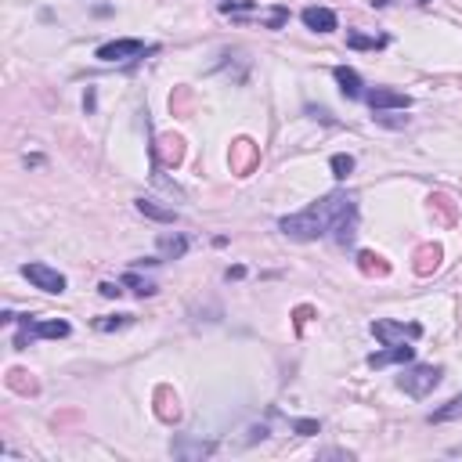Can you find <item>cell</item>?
<instances>
[{"mask_svg": "<svg viewBox=\"0 0 462 462\" xmlns=\"http://www.w3.org/2000/svg\"><path fill=\"white\" fill-rule=\"evenodd\" d=\"M278 227L297 242H314V239L332 235L339 246H346L358 235V199L346 192H329L314 206H307L293 217H282Z\"/></svg>", "mask_w": 462, "mask_h": 462, "instance_id": "1", "label": "cell"}, {"mask_svg": "<svg viewBox=\"0 0 462 462\" xmlns=\"http://www.w3.org/2000/svg\"><path fill=\"white\" fill-rule=\"evenodd\" d=\"M441 379H444L441 365H409V369L397 376V386L409 394V397H426V394H433V386Z\"/></svg>", "mask_w": 462, "mask_h": 462, "instance_id": "2", "label": "cell"}, {"mask_svg": "<svg viewBox=\"0 0 462 462\" xmlns=\"http://www.w3.org/2000/svg\"><path fill=\"white\" fill-rule=\"evenodd\" d=\"M15 322H22V329H19V336H15V351H26V343L36 339V336H43V339H62V336H69V322H58V318H51V322H33V318L26 314V318H15Z\"/></svg>", "mask_w": 462, "mask_h": 462, "instance_id": "3", "label": "cell"}, {"mask_svg": "<svg viewBox=\"0 0 462 462\" xmlns=\"http://www.w3.org/2000/svg\"><path fill=\"white\" fill-rule=\"evenodd\" d=\"M227 166L235 178H250V173L260 166V145L250 141V138H235L227 148Z\"/></svg>", "mask_w": 462, "mask_h": 462, "instance_id": "4", "label": "cell"}, {"mask_svg": "<svg viewBox=\"0 0 462 462\" xmlns=\"http://www.w3.org/2000/svg\"><path fill=\"white\" fill-rule=\"evenodd\" d=\"M372 336L383 343V346H390V343H404V339H419L423 336V325H416V322H386V318H379V322H372Z\"/></svg>", "mask_w": 462, "mask_h": 462, "instance_id": "5", "label": "cell"}, {"mask_svg": "<svg viewBox=\"0 0 462 462\" xmlns=\"http://www.w3.org/2000/svg\"><path fill=\"white\" fill-rule=\"evenodd\" d=\"M152 155H155V166H166V170L181 166V163H185V138H178V134H159L155 145H152Z\"/></svg>", "mask_w": 462, "mask_h": 462, "instance_id": "6", "label": "cell"}, {"mask_svg": "<svg viewBox=\"0 0 462 462\" xmlns=\"http://www.w3.org/2000/svg\"><path fill=\"white\" fill-rule=\"evenodd\" d=\"M22 274H26L36 289H43V293H58V297H62L66 285H69L62 271H54V267H47V264H26Z\"/></svg>", "mask_w": 462, "mask_h": 462, "instance_id": "7", "label": "cell"}, {"mask_svg": "<svg viewBox=\"0 0 462 462\" xmlns=\"http://www.w3.org/2000/svg\"><path fill=\"white\" fill-rule=\"evenodd\" d=\"M145 51H152V47H145L141 40H112V43H101L94 51V58L98 62H127V58H138Z\"/></svg>", "mask_w": 462, "mask_h": 462, "instance_id": "8", "label": "cell"}, {"mask_svg": "<svg viewBox=\"0 0 462 462\" xmlns=\"http://www.w3.org/2000/svg\"><path fill=\"white\" fill-rule=\"evenodd\" d=\"M416 358V346L412 343H390L386 351L369 358V369H386V365H412Z\"/></svg>", "mask_w": 462, "mask_h": 462, "instance_id": "9", "label": "cell"}, {"mask_svg": "<svg viewBox=\"0 0 462 462\" xmlns=\"http://www.w3.org/2000/svg\"><path fill=\"white\" fill-rule=\"evenodd\" d=\"M365 101H369V108H372V112H386V108H409V105H412V98L404 94V91H390V87H372V91L365 94Z\"/></svg>", "mask_w": 462, "mask_h": 462, "instance_id": "10", "label": "cell"}, {"mask_svg": "<svg viewBox=\"0 0 462 462\" xmlns=\"http://www.w3.org/2000/svg\"><path fill=\"white\" fill-rule=\"evenodd\" d=\"M441 257H444V250H441L437 242H423V246H416V253H412V267H416V274H419V278H430V274L441 267Z\"/></svg>", "mask_w": 462, "mask_h": 462, "instance_id": "11", "label": "cell"}, {"mask_svg": "<svg viewBox=\"0 0 462 462\" xmlns=\"http://www.w3.org/2000/svg\"><path fill=\"white\" fill-rule=\"evenodd\" d=\"M430 213H433V220H437L441 227H455V224H458V202H455L451 195H444V192H433V195H430Z\"/></svg>", "mask_w": 462, "mask_h": 462, "instance_id": "12", "label": "cell"}, {"mask_svg": "<svg viewBox=\"0 0 462 462\" xmlns=\"http://www.w3.org/2000/svg\"><path fill=\"white\" fill-rule=\"evenodd\" d=\"M134 206H138L141 217H148V220H155V224H178V210L163 206V202H155V199H148V195L134 199Z\"/></svg>", "mask_w": 462, "mask_h": 462, "instance_id": "13", "label": "cell"}, {"mask_svg": "<svg viewBox=\"0 0 462 462\" xmlns=\"http://www.w3.org/2000/svg\"><path fill=\"white\" fill-rule=\"evenodd\" d=\"M155 416H159L163 423H178V419H181L178 394H173L170 386H159V390H155Z\"/></svg>", "mask_w": 462, "mask_h": 462, "instance_id": "14", "label": "cell"}, {"mask_svg": "<svg viewBox=\"0 0 462 462\" xmlns=\"http://www.w3.org/2000/svg\"><path fill=\"white\" fill-rule=\"evenodd\" d=\"M300 19H304V26L314 29V33H332V29H336V15H332L329 8H304Z\"/></svg>", "mask_w": 462, "mask_h": 462, "instance_id": "15", "label": "cell"}, {"mask_svg": "<svg viewBox=\"0 0 462 462\" xmlns=\"http://www.w3.org/2000/svg\"><path fill=\"white\" fill-rule=\"evenodd\" d=\"M332 76H336V83H339V91H343V98H365V91H361V76L354 73V69H346V66H336L332 69Z\"/></svg>", "mask_w": 462, "mask_h": 462, "instance_id": "16", "label": "cell"}, {"mask_svg": "<svg viewBox=\"0 0 462 462\" xmlns=\"http://www.w3.org/2000/svg\"><path fill=\"white\" fill-rule=\"evenodd\" d=\"M358 267H361V274H369V278H386V274H390V264H386L379 253H372V250H361V253H358Z\"/></svg>", "mask_w": 462, "mask_h": 462, "instance_id": "17", "label": "cell"}, {"mask_svg": "<svg viewBox=\"0 0 462 462\" xmlns=\"http://www.w3.org/2000/svg\"><path fill=\"white\" fill-rule=\"evenodd\" d=\"M159 253H163V260H181L188 253V239L185 235H159Z\"/></svg>", "mask_w": 462, "mask_h": 462, "instance_id": "18", "label": "cell"}, {"mask_svg": "<svg viewBox=\"0 0 462 462\" xmlns=\"http://www.w3.org/2000/svg\"><path fill=\"white\" fill-rule=\"evenodd\" d=\"M170 451L178 455V458H206V455H213V444H210V441H192V444L178 441Z\"/></svg>", "mask_w": 462, "mask_h": 462, "instance_id": "19", "label": "cell"}, {"mask_svg": "<svg viewBox=\"0 0 462 462\" xmlns=\"http://www.w3.org/2000/svg\"><path fill=\"white\" fill-rule=\"evenodd\" d=\"M8 386H11L15 394H26V397L36 394V379H33L26 369H11V372H8Z\"/></svg>", "mask_w": 462, "mask_h": 462, "instance_id": "20", "label": "cell"}, {"mask_svg": "<svg viewBox=\"0 0 462 462\" xmlns=\"http://www.w3.org/2000/svg\"><path fill=\"white\" fill-rule=\"evenodd\" d=\"M346 47H351V51H379V47H386V36H365V33H346Z\"/></svg>", "mask_w": 462, "mask_h": 462, "instance_id": "21", "label": "cell"}, {"mask_svg": "<svg viewBox=\"0 0 462 462\" xmlns=\"http://www.w3.org/2000/svg\"><path fill=\"white\" fill-rule=\"evenodd\" d=\"M455 419H462V394L451 397L448 404H441V409L430 416V423H455Z\"/></svg>", "mask_w": 462, "mask_h": 462, "instance_id": "22", "label": "cell"}, {"mask_svg": "<svg viewBox=\"0 0 462 462\" xmlns=\"http://www.w3.org/2000/svg\"><path fill=\"white\" fill-rule=\"evenodd\" d=\"M170 112L173 115H188L192 112V91L188 87H178V91L170 94Z\"/></svg>", "mask_w": 462, "mask_h": 462, "instance_id": "23", "label": "cell"}, {"mask_svg": "<svg viewBox=\"0 0 462 462\" xmlns=\"http://www.w3.org/2000/svg\"><path fill=\"white\" fill-rule=\"evenodd\" d=\"M123 285H130L138 297H155V293H159V285H155V282H145V278H138L134 271L123 274Z\"/></svg>", "mask_w": 462, "mask_h": 462, "instance_id": "24", "label": "cell"}, {"mask_svg": "<svg viewBox=\"0 0 462 462\" xmlns=\"http://www.w3.org/2000/svg\"><path fill=\"white\" fill-rule=\"evenodd\" d=\"M329 166H332V178H336V181H346V178L354 173V155H343V152H339V155H332Z\"/></svg>", "mask_w": 462, "mask_h": 462, "instance_id": "25", "label": "cell"}, {"mask_svg": "<svg viewBox=\"0 0 462 462\" xmlns=\"http://www.w3.org/2000/svg\"><path fill=\"white\" fill-rule=\"evenodd\" d=\"M127 325H130V314H105V318L94 322L98 332H115V329H127Z\"/></svg>", "mask_w": 462, "mask_h": 462, "instance_id": "26", "label": "cell"}, {"mask_svg": "<svg viewBox=\"0 0 462 462\" xmlns=\"http://www.w3.org/2000/svg\"><path fill=\"white\" fill-rule=\"evenodd\" d=\"M285 22H289V8H274V11L264 19V26H267V29H282Z\"/></svg>", "mask_w": 462, "mask_h": 462, "instance_id": "27", "label": "cell"}, {"mask_svg": "<svg viewBox=\"0 0 462 462\" xmlns=\"http://www.w3.org/2000/svg\"><path fill=\"white\" fill-rule=\"evenodd\" d=\"M293 430H297L300 437H311V433H318L322 426H318V419H297V423H293Z\"/></svg>", "mask_w": 462, "mask_h": 462, "instance_id": "28", "label": "cell"}, {"mask_svg": "<svg viewBox=\"0 0 462 462\" xmlns=\"http://www.w3.org/2000/svg\"><path fill=\"white\" fill-rule=\"evenodd\" d=\"M98 293H101L105 300H115V297H120V293H123V289H120V285H115V282H101V285H98Z\"/></svg>", "mask_w": 462, "mask_h": 462, "instance_id": "29", "label": "cell"}, {"mask_svg": "<svg viewBox=\"0 0 462 462\" xmlns=\"http://www.w3.org/2000/svg\"><path fill=\"white\" fill-rule=\"evenodd\" d=\"M311 318V307H297V332L304 329V322Z\"/></svg>", "mask_w": 462, "mask_h": 462, "instance_id": "30", "label": "cell"}, {"mask_svg": "<svg viewBox=\"0 0 462 462\" xmlns=\"http://www.w3.org/2000/svg\"><path fill=\"white\" fill-rule=\"evenodd\" d=\"M311 115H314V120H322V123H332V115L325 112V108H307Z\"/></svg>", "mask_w": 462, "mask_h": 462, "instance_id": "31", "label": "cell"}, {"mask_svg": "<svg viewBox=\"0 0 462 462\" xmlns=\"http://www.w3.org/2000/svg\"><path fill=\"white\" fill-rule=\"evenodd\" d=\"M242 274H246V267H227V282H231V278H235V282H239Z\"/></svg>", "mask_w": 462, "mask_h": 462, "instance_id": "32", "label": "cell"}, {"mask_svg": "<svg viewBox=\"0 0 462 462\" xmlns=\"http://www.w3.org/2000/svg\"><path fill=\"white\" fill-rule=\"evenodd\" d=\"M390 4V0H372V8H386Z\"/></svg>", "mask_w": 462, "mask_h": 462, "instance_id": "33", "label": "cell"}, {"mask_svg": "<svg viewBox=\"0 0 462 462\" xmlns=\"http://www.w3.org/2000/svg\"><path fill=\"white\" fill-rule=\"evenodd\" d=\"M419 4H430V0H419Z\"/></svg>", "mask_w": 462, "mask_h": 462, "instance_id": "34", "label": "cell"}]
</instances>
